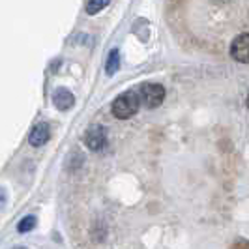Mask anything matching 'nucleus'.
<instances>
[{
    "mask_svg": "<svg viewBox=\"0 0 249 249\" xmlns=\"http://www.w3.org/2000/svg\"><path fill=\"white\" fill-rule=\"evenodd\" d=\"M141 103L142 101H141L139 94H135V92H124V94H120L116 100L112 101L111 111L116 118L125 120V118H131L133 114H137Z\"/></svg>",
    "mask_w": 249,
    "mask_h": 249,
    "instance_id": "nucleus-1",
    "label": "nucleus"
},
{
    "mask_svg": "<svg viewBox=\"0 0 249 249\" xmlns=\"http://www.w3.org/2000/svg\"><path fill=\"white\" fill-rule=\"evenodd\" d=\"M139 96H141V101L148 107V109H156L160 107L165 100V88L160 83H146L142 85L141 90H139Z\"/></svg>",
    "mask_w": 249,
    "mask_h": 249,
    "instance_id": "nucleus-2",
    "label": "nucleus"
},
{
    "mask_svg": "<svg viewBox=\"0 0 249 249\" xmlns=\"http://www.w3.org/2000/svg\"><path fill=\"white\" fill-rule=\"evenodd\" d=\"M231 56L242 64H249V34H240L231 43Z\"/></svg>",
    "mask_w": 249,
    "mask_h": 249,
    "instance_id": "nucleus-3",
    "label": "nucleus"
},
{
    "mask_svg": "<svg viewBox=\"0 0 249 249\" xmlns=\"http://www.w3.org/2000/svg\"><path fill=\"white\" fill-rule=\"evenodd\" d=\"M85 144L90 150H94V152L103 150L107 146V131L103 127H100V125L90 127L87 131V135H85Z\"/></svg>",
    "mask_w": 249,
    "mask_h": 249,
    "instance_id": "nucleus-4",
    "label": "nucleus"
},
{
    "mask_svg": "<svg viewBox=\"0 0 249 249\" xmlns=\"http://www.w3.org/2000/svg\"><path fill=\"white\" fill-rule=\"evenodd\" d=\"M53 103L56 105V109H60V111H68V109L75 103V98L70 90H66V88H58V90L53 94Z\"/></svg>",
    "mask_w": 249,
    "mask_h": 249,
    "instance_id": "nucleus-5",
    "label": "nucleus"
},
{
    "mask_svg": "<svg viewBox=\"0 0 249 249\" xmlns=\"http://www.w3.org/2000/svg\"><path fill=\"white\" fill-rule=\"evenodd\" d=\"M49 125L47 124H37L34 129H32V133H30V137H28V141H30V144L32 146H43L47 141H49Z\"/></svg>",
    "mask_w": 249,
    "mask_h": 249,
    "instance_id": "nucleus-6",
    "label": "nucleus"
},
{
    "mask_svg": "<svg viewBox=\"0 0 249 249\" xmlns=\"http://www.w3.org/2000/svg\"><path fill=\"white\" fill-rule=\"evenodd\" d=\"M120 68V53L114 49L109 53V58H107V64H105V71L107 75H114V71H118Z\"/></svg>",
    "mask_w": 249,
    "mask_h": 249,
    "instance_id": "nucleus-7",
    "label": "nucleus"
},
{
    "mask_svg": "<svg viewBox=\"0 0 249 249\" xmlns=\"http://www.w3.org/2000/svg\"><path fill=\"white\" fill-rule=\"evenodd\" d=\"M109 2H111V0H88V4H87L88 15H96V13L101 12L103 8H107Z\"/></svg>",
    "mask_w": 249,
    "mask_h": 249,
    "instance_id": "nucleus-8",
    "label": "nucleus"
},
{
    "mask_svg": "<svg viewBox=\"0 0 249 249\" xmlns=\"http://www.w3.org/2000/svg\"><path fill=\"white\" fill-rule=\"evenodd\" d=\"M34 227H36V217L28 215V217H25L21 223L17 225V231H19V232H28V231H32Z\"/></svg>",
    "mask_w": 249,
    "mask_h": 249,
    "instance_id": "nucleus-9",
    "label": "nucleus"
},
{
    "mask_svg": "<svg viewBox=\"0 0 249 249\" xmlns=\"http://www.w3.org/2000/svg\"><path fill=\"white\" fill-rule=\"evenodd\" d=\"M248 109H249V94H248Z\"/></svg>",
    "mask_w": 249,
    "mask_h": 249,
    "instance_id": "nucleus-10",
    "label": "nucleus"
}]
</instances>
